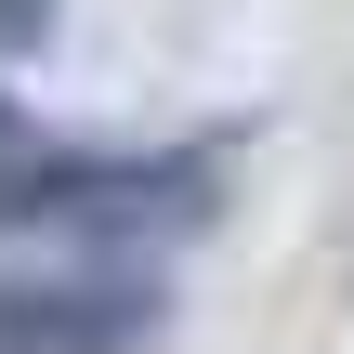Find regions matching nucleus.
I'll return each mask as SVG.
<instances>
[{
  "label": "nucleus",
  "instance_id": "1",
  "mask_svg": "<svg viewBox=\"0 0 354 354\" xmlns=\"http://www.w3.org/2000/svg\"><path fill=\"white\" fill-rule=\"evenodd\" d=\"M158 315V276L131 250L53 236V250H0V354H131Z\"/></svg>",
  "mask_w": 354,
  "mask_h": 354
},
{
  "label": "nucleus",
  "instance_id": "2",
  "mask_svg": "<svg viewBox=\"0 0 354 354\" xmlns=\"http://www.w3.org/2000/svg\"><path fill=\"white\" fill-rule=\"evenodd\" d=\"M53 26V0H0V39H39Z\"/></svg>",
  "mask_w": 354,
  "mask_h": 354
}]
</instances>
